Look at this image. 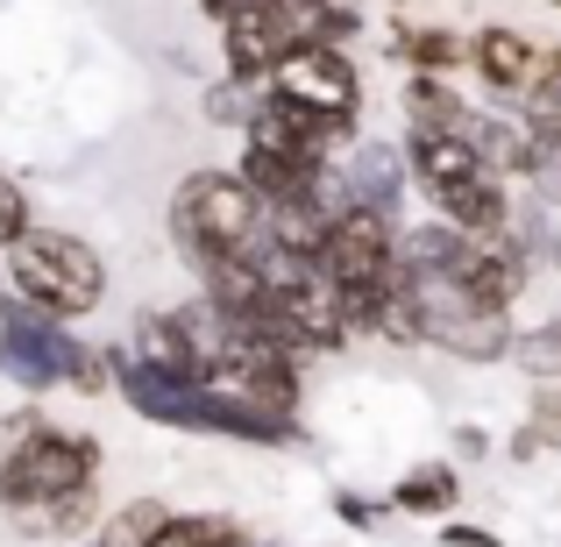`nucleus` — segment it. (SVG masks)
Instances as JSON below:
<instances>
[{
  "instance_id": "1",
  "label": "nucleus",
  "mask_w": 561,
  "mask_h": 547,
  "mask_svg": "<svg viewBox=\"0 0 561 547\" xmlns=\"http://www.w3.org/2000/svg\"><path fill=\"white\" fill-rule=\"evenodd\" d=\"M0 377L28 398L57 391V384H71V391H85V398L114 391L107 349H85L65 320L36 314V306L14 299V292H0Z\"/></svg>"
},
{
  "instance_id": "2",
  "label": "nucleus",
  "mask_w": 561,
  "mask_h": 547,
  "mask_svg": "<svg viewBox=\"0 0 561 547\" xmlns=\"http://www.w3.org/2000/svg\"><path fill=\"white\" fill-rule=\"evenodd\" d=\"M8 292L71 328V320L100 314V299H107V257L71 228H28L8 249Z\"/></svg>"
},
{
  "instance_id": "3",
  "label": "nucleus",
  "mask_w": 561,
  "mask_h": 547,
  "mask_svg": "<svg viewBox=\"0 0 561 547\" xmlns=\"http://www.w3.org/2000/svg\"><path fill=\"white\" fill-rule=\"evenodd\" d=\"M164 228H171V249H179V257L192 263V277H199V271H214L220 257H234V249L256 242L263 200L234 179V171L206 164V171H185V179H179Z\"/></svg>"
},
{
  "instance_id": "4",
  "label": "nucleus",
  "mask_w": 561,
  "mask_h": 547,
  "mask_svg": "<svg viewBox=\"0 0 561 547\" xmlns=\"http://www.w3.org/2000/svg\"><path fill=\"white\" fill-rule=\"evenodd\" d=\"M79 483H100V441L36 412V426L14 441L8 469H0V520L28 526L43 505H57V498L79 491Z\"/></svg>"
},
{
  "instance_id": "5",
  "label": "nucleus",
  "mask_w": 561,
  "mask_h": 547,
  "mask_svg": "<svg viewBox=\"0 0 561 547\" xmlns=\"http://www.w3.org/2000/svg\"><path fill=\"white\" fill-rule=\"evenodd\" d=\"M412 299H420V320H426V349H440V356L469 363V369H491L512 356V314H497V306H483L477 292H462L455 277H405Z\"/></svg>"
},
{
  "instance_id": "6",
  "label": "nucleus",
  "mask_w": 561,
  "mask_h": 547,
  "mask_svg": "<svg viewBox=\"0 0 561 547\" xmlns=\"http://www.w3.org/2000/svg\"><path fill=\"white\" fill-rule=\"evenodd\" d=\"M313 263L334 292H383L398 271V220L377 206H334Z\"/></svg>"
},
{
  "instance_id": "7",
  "label": "nucleus",
  "mask_w": 561,
  "mask_h": 547,
  "mask_svg": "<svg viewBox=\"0 0 561 547\" xmlns=\"http://www.w3.org/2000/svg\"><path fill=\"white\" fill-rule=\"evenodd\" d=\"M263 93L291 100V107H313V114H334V122H363V71H356V57L334 50V43L291 50L285 65L271 71Z\"/></svg>"
},
{
  "instance_id": "8",
  "label": "nucleus",
  "mask_w": 561,
  "mask_h": 547,
  "mask_svg": "<svg viewBox=\"0 0 561 547\" xmlns=\"http://www.w3.org/2000/svg\"><path fill=\"white\" fill-rule=\"evenodd\" d=\"M540 57H548V50H540L519 22H483L477 36H469V71H477L483 100H491V107H505V114H519V100L534 93Z\"/></svg>"
},
{
  "instance_id": "9",
  "label": "nucleus",
  "mask_w": 561,
  "mask_h": 547,
  "mask_svg": "<svg viewBox=\"0 0 561 547\" xmlns=\"http://www.w3.org/2000/svg\"><path fill=\"white\" fill-rule=\"evenodd\" d=\"M334 185H342V206H377V214L398 220V206H405V150L398 143H348L342 157H334Z\"/></svg>"
},
{
  "instance_id": "10",
  "label": "nucleus",
  "mask_w": 561,
  "mask_h": 547,
  "mask_svg": "<svg viewBox=\"0 0 561 547\" xmlns=\"http://www.w3.org/2000/svg\"><path fill=\"white\" fill-rule=\"evenodd\" d=\"M242 8L263 14V29H271L277 43L291 50H313V43H334V50H348L363 29V14L348 8V0H242Z\"/></svg>"
},
{
  "instance_id": "11",
  "label": "nucleus",
  "mask_w": 561,
  "mask_h": 547,
  "mask_svg": "<svg viewBox=\"0 0 561 547\" xmlns=\"http://www.w3.org/2000/svg\"><path fill=\"white\" fill-rule=\"evenodd\" d=\"M405 171L412 185L426 192V200H440V192L469 185V179H491V171L477 164V150H469V136H426V128H405Z\"/></svg>"
},
{
  "instance_id": "12",
  "label": "nucleus",
  "mask_w": 561,
  "mask_h": 547,
  "mask_svg": "<svg viewBox=\"0 0 561 547\" xmlns=\"http://www.w3.org/2000/svg\"><path fill=\"white\" fill-rule=\"evenodd\" d=\"M512 206H519V192H512V185L469 179V185H455V192H440V200H434V220L477 235V242H497V235L512 228Z\"/></svg>"
},
{
  "instance_id": "13",
  "label": "nucleus",
  "mask_w": 561,
  "mask_h": 547,
  "mask_svg": "<svg viewBox=\"0 0 561 547\" xmlns=\"http://www.w3.org/2000/svg\"><path fill=\"white\" fill-rule=\"evenodd\" d=\"M469 150H477V164L491 171L497 185H519L526 164H534V136H526V122L505 114V107H477V122H469Z\"/></svg>"
},
{
  "instance_id": "14",
  "label": "nucleus",
  "mask_w": 561,
  "mask_h": 547,
  "mask_svg": "<svg viewBox=\"0 0 561 547\" xmlns=\"http://www.w3.org/2000/svg\"><path fill=\"white\" fill-rule=\"evenodd\" d=\"M462 463H412L405 477L391 483V512H405V520H455V505H462Z\"/></svg>"
},
{
  "instance_id": "15",
  "label": "nucleus",
  "mask_w": 561,
  "mask_h": 547,
  "mask_svg": "<svg viewBox=\"0 0 561 547\" xmlns=\"http://www.w3.org/2000/svg\"><path fill=\"white\" fill-rule=\"evenodd\" d=\"M398 107H405V128H426V136H469V122H477V107L448 79H426V71H405Z\"/></svg>"
},
{
  "instance_id": "16",
  "label": "nucleus",
  "mask_w": 561,
  "mask_h": 547,
  "mask_svg": "<svg viewBox=\"0 0 561 547\" xmlns=\"http://www.w3.org/2000/svg\"><path fill=\"white\" fill-rule=\"evenodd\" d=\"M391 50H398V65H405V71H426V79H448V71L469 65V36H462V29H448V22H405L391 36Z\"/></svg>"
},
{
  "instance_id": "17",
  "label": "nucleus",
  "mask_w": 561,
  "mask_h": 547,
  "mask_svg": "<svg viewBox=\"0 0 561 547\" xmlns=\"http://www.w3.org/2000/svg\"><path fill=\"white\" fill-rule=\"evenodd\" d=\"M242 540H249V526L234 512H171L150 547H242Z\"/></svg>"
},
{
  "instance_id": "18",
  "label": "nucleus",
  "mask_w": 561,
  "mask_h": 547,
  "mask_svg": "<svg viewBox=\"0 0 561 547\" xmlns=\"http://www.w3.org/2000/svg\"><path fill=\"white\" fill-rule=\"evenodd\" d=\"M93 520H100V483H79V491H65L57 505H43L22 534H36V540H85Z\"/></svg>"
},
{
  "instance_id": "19",
  "label": "nucleus",
  "mask_w": 561,
  "mask_h": 547,
  "mask_svg": "<svg viewBox=\"0 0 561 547\" xmlns=\"http://www.w3.org/2000/svg\"><path fill=\"white\" fill-rule=\"evenodd\" d=\"M164 520H171L164 498H128L122 512H107V520L93 526V547H150Z\"/></svg>"
},
{
  "instance_id": "20",
  "label": "nucleus",
  "mask_w": 561,
  "mask_h": 547,
  "mask_svg": "<svg viewBox=\"0 0 561 547\" xmlns=\"http://www.w3.org/2000/svg\"><path fill=\"white\" fill-rule=\"evenodd\" d=\"M505 363L519 369L534 391H540V384H561V320H548V328H519Z\"/></svg>"
},
{
  "instance_id": "21",
  "label": "nucleus",
  "mask_w": 561,
  "mask_h": 547,
  "mask_svg": "<svg viewBox=\"0 0 561 547\" xmlns=\"http://www.w3.org/2000/svg\"><path fill=\"white\" fill-rule=\"evenodd\" d=\"M256 107H263V86H242V79H228V86L206 93V122H220V128H249Z\"/></svg>"
},
{
  "instance_id": "22",
  "label": "nucleus",
  "mask_w": 561,
  "mask_h": 547,
  "mask_svg": "<svg viewBox=\"0 0 561 547\" xmlns=\"http://www.w3.org/2000/svg\"><path fill=\"white\" fill-rule=\"evenodd\" d=\"M28 228H36V214H28V192H22V179H8V171H0V257H8V249L22 242Z\"/></svg>"
},
{
  "instance_id": "23",
  "label": "nucleus",
  "mask_w": 561,
  "mask_h": 547,
  "mask_svg": "<svg viewBox=\"0 0 561 547\" xmlns=\"http://www.w3.org/2000/svg\"><path fill=\"white\" fill-rule=\"evenodd\" d=\"M383 512H391V505H370V498H356V491H334V520L356 526V534H377Z\"/></svg>"
},
{
  "instance_id": "24",
  "label": "nucleus",
  "mask_w": 561,
  "mask_h": 547,
  "mask_svg": "<svg viewBox=\"0 0 561 547\" xmlns=\"http://www.w3.org/2000/svg\"><path fill=\"white\" fill-rule=\"evenodd\" d=\"M440 547H505L491 526H469V520H440Z\"/></svg>"
},
{
  "instance_id": "25",
  "label": "nucleus",
  "mask_w": 561,
  "mask_h": 547,
  "mask_svg": "<svg viewBox=\"0 0 561 547\" xmlns=\"http://www.w3.org/2000/svg\"><path fill=\"white\" fill-rule=\"evenodd\" d=\"M28 426H36V406L28 412H0V469H8V455H14V441L28 434Z\"/></svg>"
},
{
  "instance_id": "26",
  "label": "nucleus",
  "mask_w": 561,
  "mask_h": 547,
  "mask_svg": "<svg viewBox=\"0 0 561 547\" xmlns=\"http://www.w3.org/2000/svg\"><path fill=\"white\" fill-rule=\"evenodd\" d=\"M455 448H462V463H477V455H491V441H483L477 426H462V434H455Z\"/></svg>"
},
{
  "instance_id": "27",
  "label": "nucleus",
  "mask_w": 561,
  "mask_h": 547,
  "mask_svg": "<svg viewBox=\"0 0 561 547\" xmlns=\"http://www.w3.org/2000/svg\"><path fill=\"white\" fill-rule=\"evenodd\" d=\"M540 8H561V0H540Z\"/></svg>"
},
{
  "instance_id": "28",
  "label": "nucleus",
  "mask_w": 561,
  "mask_h": 547,
  "mask_svg": "<svg viewBox=\"0 0 561 547\" xmlns=\"http://www.w3.org/2000/svg\"><path fill=\"white\" fill-rule=\"evenodd\" d=\"M348 8H356V0H348Z\"/></svg>"
}]
</instances>
